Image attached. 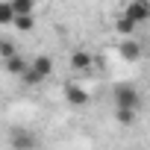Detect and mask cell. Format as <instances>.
<instances>
[{
	"label": "cell",
	"instance_id": "cell-3",
	"mask_svg": "<svg viewBox=\"0 0 150 150\" xmlns=\"http://www.w3.org/2000/svg\"><path fill=\"white\" fill-rule=\"evenodd\" d=\"M27 65H30V71L35 74L41 83L53 74V59H50V56H44V53H41V56H33V62H27Z\"/></svg>",
	"mask_w": 150,
	"mask_h": 150
},
{
	"label": "cell",
	"instance_id": "cell-1",
	"mask_svg": "<svg viewBox=\"0 0 150 150\" xmlns=\"http://www.w3.org/2000/svg\"><path fill=\"white\" fill-rule=\"evenodd\" d=\"M141 103V94L132 83H121L115 86V106H127V109H138Z\"/></svg>",
	"mask_w": 150,
	"mask_h": 150
},
{
	"label": "cell",
	"instance_id": "cell-14",
	"mask_svg": "<svg viewBox=\"0 0 150 150\" xmlns=\"http://www.w3.org/2000/svg\"><path fill=\"white\" fill-rule=\"evenodd\" d=\"M0 53L9 56V53H15V47H12V44H0Z\"/></svg>",
	"mask_w": 150,
	"mask_h": 150
},
{
	"label": "cell",
	"instance_id": "cell-10",
	"mask_svg": "<svg viewBox=\"0 0 150 150\" xmlns=\"http://www.w3.org/2000/svg\"><path fill=\"white\" fill-rule=\"evenodd\" d=\"M12 27L21 30V33H30V30L35 27V15H15V18H12Z\"/></svg>",
	"mask_w": 150,
	"mask_h": 150
},
{
	"label": "cell",
	"instance_id": "cell-12",
	"mask_svg": "<svg viewBox=\"0 0 150 150\" xmlns=\"http://www.w3.org/2000/svg\"><path fill=\"white\" fill-rule=\"evenodd\" d=\"M12 18H15V12L9 6V0H0V27H12Z\"/></svg>",
	"mask_w": 150,
	"mask_h": 150
},
{
	"label": "cell",
	"instance_id": "cell-8",
	"mask_svg": "<svg viewBox=\"0 0 150 150\" xmlns=\"http://www.w3.org/2000/svg\"><path fill=\"white\" fill-rule=\"evenodd\" d=\"M91 62H94V56L86 53V50H77V53L71 56V68H74V71H88Z\"/></svg>",
	"mask_w": 150,
	"mask_h": 150
},
{
	"label": "cell",
	"instance_id": "cell-9",
	"mask_svg": "<svg viewBox=\"0 0 150 150\" xmlns=\"http://www.w3.org/2000/svg\"><path fill=\"white\" fill-rule=\"evenodd\" d=\"M9 6L15 15H33L35 12V0H9Z\"/></svg>",
	"mask_w": 150,
	"mask_h": 150
},
{
	"label": "cell",
	"instance_id": "cell-7",
	"mask_svg": "<svg viewBox=\"0 0 150 150\" xmlns=\"http://www.w3.org/2000/svg\"><path fill=\"white\" fill-rule=\"evenodd\" d=\"M3 65H6V71H9V74H15V77H21V74L27 71V59H24V56H18V53L3 56Z\"/></svg>",
	"mask_w": 150,
	"mask_h": 150
},
{
	"label": "cell",
	"instance_id": "cell-13",
	"mask_svg": "<svg viewBox=\"0 0 150 150\" xmlns=\"http://www.w3.org/2000/svg\"><path fill=\"white\" fill-rule=\"evenodd\" d=\"M115 118H118V124H132L135 121V109H127V106H118V112H115Z\"/></svg>",
	"mask_w": 150,
	"mask_h": 150
},
{
	"label": "cell",
	"instance_id": "cell-4",
	"mask_svg": "<svg viewBox=\"0 0 150 150\" xmlns=\"http://www.w3.org/2000/svg\"><path fill=\"white\" fill-rule=\"evenodd\" d=\"M65 100H68L71 106H86V103H88V91H86L83 86H77V83H68V86H65Z\"/></svg>",
	"mask_w": 150,
	"mask_h": 150
},
{
	"label": "cell",
	"instance_id": "cell-5",
	"mask_svg": "<svg viewBox=\"0 0 150 150\" xmlns=\"http://www.w3.org/2000/svg\"><path fill=\"white\" fill-rule=\"evenodd\" d=\"M121 56L127 62H138L141 59V44L132 38V35H124V44H121Z\"/></svg>",
	"mask_w": 150,
	"mask_h": 150
},
{
	"label": "cell",
	"instance_id": "cell-11",
	"mask_svg": "<svg viewBox=\"0 0 150 150\" xmlns=\"http://www.w3.org/2000/svg\"><path fill=\"white\" fill-rule=\"evenodd\" d=\"M135 27H138V24H135L132 18H127V15H121V18L115 21V30H118L121 35H132V33H135Z\"/></svg>",
	"mask_w": 150,
	"mask_h": 150
},
{
	"label": "cell",
	"instance_id": "cell-2",
	"mask_svg": "<svg viewBox=\"0 0 150 150\" xmlns=\"http://www.w3.org/2000/svg\"><path fill=\"white\" fill-rule=\"evenodd\" d=\"M124 15H127V18H132V21L141 27V24L150 18V3H147V0H132V3H127Z\"/></svg>",
	"mask_w": 150,
	"mask_h": 150
},
{
	"label": "cell",
	"instance_id": "cell-6",
	"mask_svg": "<svg viewBox=\"0 0 150 150\" xmlns=\"http://www.w3.org/2000/svg\"><path fill=\"white\" fill-rule=\"evenodd\" d=\"M9 144H12L15 150H27V147H35L38 138H35L33 132H12V135H9Z\"/></svg>",
	"mask_w": 150,
	"mask_h": 150
}]
</instances>
